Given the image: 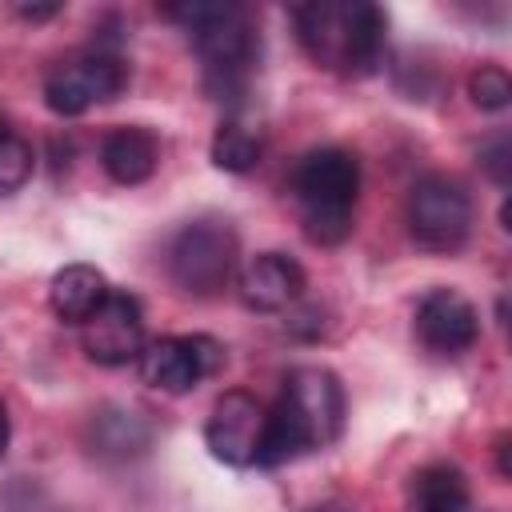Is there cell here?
<instances>
[{
    "mask_svg": "<svg viewBox=\"0 0 512 512\" xmlns=\"http://www.w3.org/2000/svg\"><path fill=\"white\" fill-rule=\"evenodd\" d=\"M24 20H48V16H56L60 12V4H20L16 8Z\"/></svg>",
    "mask_w": 512,
    "mask_h": 512,
    "instance_id": "21",
    "label": "cell"
},
{
    "mask_svg": "<svg viewBox=\"0 0 512 512\" xmlns=\"http://www.w3.org/2000/svg\"><path fill=\"white\" fill-rule=\"evenodd\" d=\"M124 88H128L124 56L108 48H88V52L60 60L44 76V104L56 116H84L96 104H112Z\"/></svg>",
    "mask_w": 512,
    "mask_h": 512,
    "instance_id": "6",
    "label": "cell"
},
{
    "mask_svg": "<svg viewBox=\"0 0 512 512\" xmlns=\"http://www.w3.org/2000/svg\"><path fill=\"white\" fill-rule=\"evenodd\" d=\"M308 512H352V508H344V504H316V508H308Z\"/></svg>",
    "mask_w": 512,
    "mask_h": 512,
    "instance_id": "23",
    "label": "cell"
},
{
    "mask_svg": "<svg viewBox=\"0 0 512 512\" xmlns=\"http://www.w3.org/2000/svg\"><path fill=\"white\" fill-rule=\"evenodd\" d=\"M108 292L112 288L96 264H64L48 284V304L64 324H84Z\"/></svg>",
    "mask_w": 512,
    "mask_h": 512,
    "instance_id": "15",
    "label": "cell"
},
{
    "mask_svg": "<svg viewBox=\"0 0 512 512\" xmlns=\"http://www.w3.org/2000/svg\"><path fill=\"white\" fill-rule=\"evenodd\" d=\"M408 232L424 252H456L472 232V196L452 176H424L408 192Z\"/></svg>",
    "mask_w": 512,
    "mask_h": 512,
    "instance_id": "7",
    "label": "cell"
},
{
    "mask_svg": "<svg viewBox=\"0 0 512 512\" xmlns=\"http://www.w3.org/2000/svg\"><path fill=\"white\" fill-rule=\"evenodd\" d=\"M468 92H472V104H476V108L500 112V108H508V100H512V80H508V72H504L500 64H484V68L472 72Z\"/></svg>",
    "mask_w": 512,
    "mask_h": 512,
    "instance_id": "19",
    "label": "cell"
},
{
    "mask_svg": "<svg viewBox=\"0 0 512 512\" xmlns=\"http://www.w3.org/2000/svg\"><path fill=\"white\" fill-rule=\"evenodd\" d=\"M344 432V384L320 364H300L284 376L276 404L268 408L260 464H284L308 452H324Z\"/></svg>",
    "mask_w": 512,
    "mask_h": 512,
    "instance_id": "1",
    "label": "cell"
},
{
    "mask_svg": "<svg viewBox=\"0 0 512 512\" xmlns=\"http://www.w3.org/2000/svg\"><path fill=\"white\" fill-rule=\"evenodd\" d=\"M288 192L308 240L340 244L352 236V220H356L360 160L348 148H312L296 160L288 176Z\"/></svg>",
    "mask_w": 512,
    "mask_h": 512,
    "instance_id": "4",
    "label": "cell"
},
{
    "mask_svg": "<svg viewBox=\"0 0 512 512\" xmlns=\"http://www.w3.org/2000/svg\"><path fill=\"white\" fill-rule=\"evenodd\" d=\"M164 16L180 20L192 36V48L204 68V88L212 100H240L248 88V76L260 60V36L256 24L240 4H176L164 8Z\"/></svg>",
    "mask_w": 512,
    "mask_h": 512,
    "instance_id": "3",
    "label": "cell"
},
{
    "mask_svg": "<svg viewBox=\"0 0 512 512\" xmlns=\"http://www.w3.org/2000/svg\"><path fill=\"white\" fill-rule=\"evenodd\" d=\"M236 228L224 216L188 220L168 240V276L192 296H216L236 272Z\"/></svg>",
    "mask_w": 512,
    "mask_h": 512,
    "instance_id": "5",
    "label": "cell"
},
{
    "mask_svg": "<svg viewBox=\"0 0 512 512\" xmlns=\"http://www.w3.org/2000/svg\"><path fill=\"white\" fill-rule=\"evenodd\" d=\"M292 24L300 48L324 72L368 76L384 56L388 20L368 0H308L292 8Z\"/></svg>",
    "mask_w": 512,
    "mask_h": 512,
    "instance_id": "2",
    "label": "cell"
},
{
    "mask_svg": "<svg viewBox=\"0 0 512 512\" xmlns=\"http://www.w3.org/2000/svg\"><path fill=\"white\" fill-rule=\"evenodd\" d=\"M8 452V412H4V400H0V456Z\"/></svg>",
    "mask_w": 512,
    "mask_h": 512,
    "instance_id": "22",
    "label": "cell"
},
{
    "mask_svg": "<svg viewBox=\"0 0 512 512\" xmlns=\"http://www.w3.org/2000/svg\"><path fill=\"white\" fill-rule=\"evenodd\" d=\"M100 164L116 184H144L160 164V136L144 124H120L100 140Z\"/></svg>",
    "mask_w": 512,
    "mask_h": 512,
    "instance_id": "14",
    "label": "cell"
},
{
    "mask_svg": "<svg viewBox=\"0 0 512 512\" xmlns=\"http://www.w3.org/2000/svg\"><path fill=\"white\" fill-rule=\"evenodd\" d=\"M408 504L412 512H468L472 504L468 476L456 464H428L412 476Z\"/></svg>",
    "mask_w": 512,
    "mask_h": 512,
    "instance_id": "16",
    "label": "cell"
},
{
    "mask_svg": "<svg viewBox=\"0 0 512 512\" xmlns=\"http://www.w3.org/2000/svg\"><path fill=\"white\" fill-rule=\"evenodd\" d=\"M88 448L100 460H136L152 448V424L144 412L124 408V404H104L100 412L88 416Z\"/></svg>",
    "mask_w": 512,
    "mask_h": 512,
    "instance_id": "13",
    "label": "cell"
},
{
    "mask_svg": "<svg viewBox=\"0 0 512 512\" xmlns=\"http://www.w3.org/2000/svg\"><path fill=\"white\" fill-rule=\"evenodd\" d=\"M32 168H36L32 144L24 136H16L12 128H4L0 132V196L20 192L32 180Z\"/></svg>",
    "mask_w": 512,
    "mask_h": 512,
    "instance_id": "18",
    "label": "cell"
},
{
    "mask_svg": "<svg viewBox=\"0 0 512 512\" xmlns=\"http://www.w3.org/2000/svg\"><path fill=\"white\" fill-rule=\"evenodd\" d=\"M136 368L148 388L184 396L200 380H208L224 368V344L212 336H200V332L196 336H160V340L144 344Z\"/></svg>",
    "mask_w": 512,
    "mask_h": 512,
    "instance_id": "8",
    "label": "cell"
},
{
    "mask_svg": "<svg viewBox=\"0 0 512 512\" xmlns=\"http://www.w3.org/2000/svg\"><path fill=\"white\" fill-rule=\"evenodd\" d=\"M480 160H484V168H488V176H492L496 184H508V140H504V136H496V140L480 152Z\"/></svg>",
    "mask_w": 512,
    "mask_h": 512,
    "instance_id": "20",
    "label": "cell"
},
{
    "mask_svg": "<svg viewBox=\"0 0 512 512\" xmlns=\"http://www.w3.org/2000/svg\"><path fill=\"white\" fill-rule=\"evenodd\" d=\"M416 336L436 356H460L480 336L476 304L456 288H428L416 304Z\"/></svg>",
    "mask_w": 512,
    "mask_h": 512,
    "instance_id": "11",
    "label": "cell"
},
{
    "mask_svg": "<svg viewBox=\"0 0 512 512\" xmlns=\"http://www.w3.org/2000/svg\"><path fill=\"white\" fill-rule=\"evenodd\" d=\"M264 424H268V408L252 392L232 388V392H224L212 404L208 424H204V444H208V452L220 464H228V468H252V464H260Z\"/></svg>",
    "mask_w": 512,
    "mask_h": 512,
    "instance_id": "9",
    "label": "cell"
},
{
    "mask_svg": "<svg viewBox=\"0 0 512 512\" xmlns=\"http://www.w3.org/2000/svg\"><path fill=\"white\" fill-rule=\"evenodd\" d=\"M0 132H4V120H0Z\"/></svg>",
    "mask_w": 512,
    "mask_h": 512,
    "instance_id": "24",
    "label": "cell"
},
{
    "mask_svg": "<svg viewBox=\"0 0 512 512\" xmlns=\"http://www.w3.org/2000/svg\"><path fill=\"white\" fill-rule=\"evenodd\" d=\"M264 156V136L260 128H252L240 116L220 120L216 136H212V164L224 172H252Z\"/></svg>",
    "mask_w": 512,
    "mask_h": 512,
    "instance_id": "17",
    "label": "cell"
},
{
    "mask_svg": "<svg viewBox=\"0 0 512 512\" xmlns=\"http://www.w3.org/2000/svg\"><path fill=\"white\" fill-rule=\"evenodd\" d=\"M236 292L252 312H284L304 292V268L284 252H256L240 268Z\"/></svg>",
    "mask_w": 512,
    "mask_h": 512,
    "instance_id": "12",
    "label": "cell"
},
{
    "mask_svg": "<svg viewBox=\"0 0 512 512\" xmlns=\"http://www.w3.org/2000/svg\"><path fill=\"white\" fill-rule=\"evenodd\" d=\"M80 344L92 364L124 368L144 352V312L132 292H108L104 304L80 324Z\"/></svg>",
    "mask_w": 512,
    "mask_h": 512,
    "instance_id": "10",
    "label": "cell"
}]
</instances>
